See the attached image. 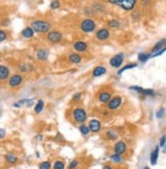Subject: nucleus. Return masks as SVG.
<instances>
[{"label": "nucleus", "instance_id": "obj_21", "mask_svg": "<svg viewBox=\"0 0 166 169\" xmlns=\"http://www.w3.org/2000/svg\"><path fill=\"white\" fill-rule=\"evenodd\" d=\"M69 61L72 62V63H74V64H78V63L81 62V57H80L79 54L73 53V54H71L70 57H69Z\"/></svg>", "mask_w": 166, "mask_h": 169}, {"label": "nucleus", "instance_id": "obj_36", "mask_svg": "<svg viewBox=\"0 0 166 169\" xmlns=\"http://www.w3.org/2000/svg\"><path fill=\"white\" fill-rule=\"evenodd\" d=\"M165 144H166V136H165V135H163V136L160 139V147H162V148H163Z\"/></svg>", "mask_w": 166, "mask_h": 169}, {"label": "nucleus", "instance_id": "obj_37", "mask_svg": "<svg viewBox=\"0 0 166 169\" xmlns=\"http://www.w3.org/2000/svg\"><path fill=\"white\" fill-rule=\"evenodd\" d=\"M0 41H4V39L6 38V33L4 31H0Z\"/></svg>", "mask_w": 166, "mask_h": 169}, {"label": "nucleus", "instance_id": "obj_7", "mask_svg": "<svg viewBox=\"0 0 166 169\" xmlns=\"http://www.w3.org/2000/svg\"><path fill=\"white\" fill-rule=\"evenodd\" d=\"M122 62H123V54L121 53V54H117L114 57H112L111 61H110V65L112 67H115V68H118V67L121 66Z\"/></svg>", "mask_w": 166, "mask_h": 169}, {"label": "nucleus", "instance_id": "obj_12", "mask_svg": "<svg viewBox=\"0 0 166 169\" xmlns=\"http://www.w3.org/2000/svg\"><path fill=\"white\" fill-rule=\"evenodd\" d=\"M159 156V147H156L154 149V151L151 154V158H150V162H151L152 165H156L157 164V160H158Z\"/></svg>", "mask_w": 166, "mask_h": 169}, {"label": "nucleus", "instance_id": "obj_3", "mask_svg": "<svg viewBox=\"0 0 166 169\" xmlns=\"http://www.w3.org/2000/svg\"><path fill=\"white\" fill-rule=\"evenodd\" d=\"M72 117H73V120L76 123H83V122L86 120L87 115H86V112H85L82 108H76L73 110Z\"/></svg>", "mask_w": 166, "mask_h": 169}, {"label": "nucleus", "instance_id": "obj_24", "mask_svg": "<svg viewBox=\"0 0 166 169\" xmlns=\"http://www.w3.org/2000/svg\"><path fill=\"white\" fill-rule=\"evenodd\" d=\"M135 67H136V64H130V65H127V66L123 67V69H121V70H119L117 74H118V75H120V74H122V73L124 72V71L129 70V69H132V68H135Z\"/></svg>", "mask_w": 166, "mask_h": 169}, {"label": "nucleus", "instance_id": "obj_17", "mask_svg": "<svg viewBox=\"0 0 166 169\" xmlns=\"http://www.w3.org/2000/svg\"><path fill=\"white\" fill-rule=\"evenodd\" d=\"M106 72H107L106 68H105V67L100 66V67H96L95 70H93L92 75H93L95 77H98V76H102V75H104Z\"/></svg>", "mask_w": 166, "mask_h": 169}, {"label": "nucleus", "instance_id": "obj_27", "mask_svg": "<svg viewBox=\"0 0 166 169\" xmlns=\"http://www.w3.org/2000/svg\"><path fill=\"white\" fill-rule=\"evenodd\" d=\"M50 163L48 161H44L42 163H40L39 165V169H50Z\"/></svg>", "mask_w": 166, "mask_h": 169}, {"label": "nucleus", "instance_id": "obj_31", "mask_svg": "<svg viewBox=\"0 0 166 169\" xmlns=\"http://www.w3.org/2000/svg\"><path fill=\"white\" fill-rule=\"evenodd\" d=\"M60 1H59V0H55V1H52V2H51L50 7L52 8V9H55V8L60 7Z\"/></svg>", "mask_w": 166, "mask_h": 169}, {"label": "nucleus", "instance_id": "obj_30", "mask_svg": "<svg viewBox=\"0 0 166 169\" xmlns=\"http://www.w3.org/2000/svg\"><path fill=\"white\" fill-rule=\"evenodd\" d=\"M107 136H108V139H115L116 137H117V134H116L114 131L110 130L107 132Z\"/></svg>", "mask_w": 166, "mask_h": 169}, {"label": "nucleus", "instance_id": "obj_8", "mask_svg": "<svg viewBox=\"0 0 166 169\" xmlns=\"http://www.w3.org/2000/svg\"><path fill=\"white\" fill-rule=\"evenodd\" d=\"M114 151H115L116 154L122 155L126 152V144H125L124 141H118L117 144L114 147Z\"/></svg>", "mask_w": 166, "mask_h": 169}, {"label": "nucleus", "instance_id": "obj_35", "mask_svg": "<svg viewBox=\"0 0 166 169\" xmlns=\"http://www.w3.org/2000/svg\"><path fill=\"white\" fill-rule=\"evenodd\" d=\"M129 89H131V90H135V91H138V92L142 93V91H143V88L138 87V86H130V87H129Z\"/></svg>", "mask_w": 166, "mask_h": 169}, {"label": "nucleus", "instance_id": "obj_18", "mask_svg": "<svg viewBox=\"0 0 166 169\" xmlns=\"http://www.w3.org/2000/svg\"><path fill=\"white\" fill-rule=\"evenodd\" d=\"M8 75H9V70L4 66L0 67V79L5 80L8 77Z\"/></svg>", "mask_w": 166, "mask_h": 169}, {"label": "nucleus", "instance_id": "obj_13", "mask_svg": "<svg viewBox=\"0 0 166 169\" xmlns=\"http://www.w3.org/2000/svg\"><path fill=\"white\" fill-rule=\"evenodd\" d=\"M74 48H75L76 51H79V52L84 51V50H86V48H87V44L82 41H77L75 44H74Z\"/></svg>", "mask_w": 166, "mask_h": 169}, {"label": "nucleus", "instance_id": "obj_38", "mask_svg": "<svg viewBox=\"0 0 166 169\" xmlns=\"http://www.w3.org/2000/svg\"><path fill=\"white\" fill-rule=\"evenodd\" d=\"M28 68H29V66L25 65V64H21V65H20V70L23 71V72H26Z\"/></svg>", "mask_w": 166, "mask_h": 169}, {"label": "nucleus", "instance_id": "obj_16", "mask_svg": "<svg viewBox=\"0 0 166 169\" xmlns=\"http://www.w3.org/2000/svg\"><path fill=\"white\" fill-rule=\"evenodd\" d=\"M47 55H48V51L45 49H39L36 52V57H37V59H40V61H45V59H47Z\"/></svg>", "mask_w": 166, "mask_h": 169}, {"label": "nucleus", "instance_id": "obj_20", "mask_svg": "<svg viewBox=\"0 0 166 169\" xmlns=\"http://www.w3.org/2000/svg\"><path fill=\"white\" fill-rule=\"evenodd\" d=\"M5 161L9 164H15L17 162V158L13 154H6L5 155Z\"/></svg>", "mask_w": 166, "mask_h": 169}, {"label": "nucleus", "instance_id": "obj_1", "mask_svg": "<svg viewBox=\"0 0 166 169\" xmlns=\"http://www.w3.org/2000/svg\"><path fill=\"white\" fill-rule=\"evenodd\" d=\"M31 28H33V30L37 33H46L50 29V24L44 21H34Z\"/></svg>", "mask_w": 166, "mask_h": 169}, {"label": "nucleus", "instance_id": "obj_11", "mask_svg": "<svg viewBox=\"0 0 166 169\" xmlns=\"http://www.w3.org/2000/svg\"><path fill=\"white\" fill-rule=\"evenodd\" d=\"M109 36L110 34L106 29H100V30H98V32H96V38L98 40H106L109 38Z\"/></svg>", "mask_w": 166, "mask_h": 169}, {"label": "nucleus", "instance_id": "obj_22", "mask_svg": "<svg viewBox=\"0 0 166 169\" xmlns=\"http://www.w3.org/2000/svg\"><path fill=\"white\" fill-rule=\"evenodd\" d=\"M43 107H44V103H43V101L42 99H39L38 101V103L36 104V106H35V113H37V114H39V113H41V111L43 110Z\"/></svg>", "mask_w": 166, "mask_h": 169}, {"label": "nucleus", "instance_id": "obj_9", "mask_svg": "<svg viewBox=\"0 0 166 169\" xmlns=\"http://www.w3.org/2000/svg\"><path fill=\"white\" fill-rule=\"evenodd\" d=\"M88 127L90 131H92V132H98L100 129V123L98 120L96 119H93V120H90L89 121V124H88Z\"/></svg>", "mask_w": 166, "mask_h": 169}, {"label": "nucleus", "instance_id": "obj_10", "mask_svg": "<svg viewBox=\"0 0 166 169\" xmlns=\"http://www.w3.org/2000/svg\"><path fill=\"white\" fill-rule=\"evenodd\" d=\"M47 38L50 42H59L62 39V34L57 31H52V32L48 33Z\"/></svg>", "mask_w": 166, "mask_h": 169}, {"label": "nucleus", "instance_id": "obj_14", "mask_svg": "<svg viewBox=\"0 0 166 169\" xmlns=\"http://www.w3.org/2000/svg\"><path fill=\"white\" fill-rule=\"evenodd\" d=\"M22 36L25 37V38H32L34 36V30H33V28H30V27L25 28L23 32H22Z\"/></svg>", "mask_w": 166, "mask_h": 169}, {"label": "nucleus", "instance_id": "obj_26", "mask_svg": "<svg viewBox=\"0 0 166 169\" xmlns=\"http://www.w3.org/2000/svg\"><path fill=\"white\" fill-rule=\"evenodd\" d=\"M151 57V54L150 53H140L138 54V59H140L141 62H146L148 61V59Z\"/></svg>", "mask_w": 166, "mask_h": 169}, {"label": "nucleus", "instance_id": "obj_29", "mask_svg": "<svg viewBox=\"0 0 166 169\" xmlns=\"http://www.w3.org/2000/svg\"><path fill=\"white\" fill-rule=\"evenodd\" d=\"M108 26H109L110 28H118L119 23L116 20H110L109 23H108Z\"/></svg>", "mask_w": 166, "mask_h": 169}, {"label": "nucleus", "instance_id": "obj_39", "mask_svg": "<svg viewBox=\"0 0 166 169\" xmlns=\"http://www.w3.org/2000/svg\"><path fill=\"white\" fill-rule=\"evenodd\" d=\"M80 97H81V93H76V94L73 96V101L74 102L78 101V99H80Z\"/></svg>", "mask_w": 166, "mask_h": 169}, {"label": "nucleus", "instance_id": "obj_41", "mask_svg": "<svg viewBox=\"0 0 166 169\" xmlns=\"http://www.w3.org/2000/svg\"><path fill=\"white\" fill-rule=\"evenodd\" d=\"M103 169H112L111 167H110L109 165H105L104 167H103Z\"/></svg>", "mask_w": 166, "mask_h": 169}, {"label": "nucleus", "instance_id": "obj_43", "mask_svg": "<svg viewBox=\"0 0 166 169\" xmlns=\"http://www.w3.org/2000/svg\"><path fill=\"white\" fill-rule=\"evenodd\" d=\"M145 169H150L149 167H147V166H146V167H145Z\"/></svg>", "mask_w": 166, "mask_h": 169}, {"label": "nucleus", "instance_id": "obj_23", "mask_svg": "<svg viewBox=\"0 0 166 169\" xmlns=\"http://www.w3.org/2000/svg\"><path fill=\"white\" fill-rule=\"evenodd\" d=\"M79 130H80V132L82 133L83 135H87L89 133V127L87 125H84V124H82V125H80L79 126Z\"/></svg>", "mask_w": 166, "mask_h": 169}, {"label": "nucleus", "instance_id": "obj_42", "mask_svg": "<svg viewBox=\"0 0 166 169\" xmlns=\"http://www.w3.org/2000/svg\"><path fill=\"white\" fill-rule=\"evenodd\" d=\"M163 152H164V153H166V144H165L164 147H163Z\"/></svg>", "mask_w": 166, "mask_h": 169}, {"label": "nucleus", "instance_id": "obj_5", "mask_svg": "<svg viewBox=\"0 0 166 169\" xmlns=\"http://www.w3.org/2000/svg\"><path fill=\"white\" fill-rule=\"evenodd\" d=\"M121 102H122V99L120 96H115L109 102V104H108V108L109 110H115L117 109L119 106L121 104Z\"/></svg>", "mask_w": 166, "mask_h": 169}, {"label": "nucleus", "instance_id": "obj_4", "mask_svg": "<svg viewBox=\"0 0 166 169\" xmlns=\"http://www.w3.org/2000/svg\"><path fill=\"white\" fill-rule=\"evenodd\" d=\"M81 30L85 33H90L92 32L93 30L95 29V23L92 21V20H84V21L81 23V26H80Z\"/></svg>", "mask_w": 166, "mask_h": 169}, {"label": "nucleus", "instance_id": "obj_28", "mask_svg": "<svg viewBox=\"0 0 166 169\" xmlns=\"http://www.w3.org/2000/svg\"><path fill=\"white\" fill-rule=\"evenodd\" d=\"M111 159H112V161H114V162H116V163H120L122 160H121V155H119V154H114V155H112L111 156Z\"/></svg>", "mask_w": 166, "mask_h": 169}, {"label": "nucleus", "instance_id": "obj_32", "mask_svg": "<svg viewBox=\"0 0 166 169\" xmlns=\"http://www.w3.org/2000/svg\"><path fill=\"white\" fill-rule=\"evenodd\" d=\"M142 94H143V95H154V90H152V89H143Z\"/></svg>", "mask_w": 166, "mask_h": 169}, {"label": "nucleus", "instance_id": "obj_2", "mask_svg": "<svg viewBox=\"0 0 166 169\" xmlns=\"http://www.w3.org/2000/svg\"><path fill=\"white\" fill-rule=\"evenodd\" d=\"M109 2L112 4H115L117 6H120L123 9L130 10L134 7L136 0H109Z\"/></svg>", "mask_w": 166, "mask_h": 169}, {"label": "nucleus", "instance_id": "obj_25", "mask_svg": "<svg viewBox=\"0 0 166 169\" xmlns=\"http://www.w3.org/2000/svg\"><path fill=\"white\" fill-rule=\"evenodd\" d=\"M52 169H65V164L62 161H55L52 166Z\"/></svg>", "mask_w": 166, "mask_h": 169}, {"label": "nucleus", "instance_id": "obj_19", "mask_svg": "<svg viewBox=\"0 0 166 169\" xmlns=\"http://www.w3.org/2000/svg\"><path fill=\"white\" fill-rule=\"evenodd\" d=\"M166 44V39H161L160 41H158L156 43V45L153 47V49H152V52H157V51H159V50H161V48L163 47Z\"/></svg>", "mask_w": 166, "mask_h": 169}, {"label": "nucleus", "instance_id": "obj_40", "mask_svg": "<svg viewBox=\"0 0 166 169\" xmlns=\"http://www.w3.org/2000/svg\"><path fill=\"white\" fill-rule=\"evenodd\" d=\"M3 137H4V129L1 128V139H3Z\"/></svg>", "mask_w": 166, "mask_h": 169}, {"label": "nucleus", "instance_id": "obj_33", "mask_svg": "<svg viewBox=\"0 0 166 169\" xmlns=\"http://www.w3.org/2000/svg\"><path fill=\"white\" fill-rule=\"evenodd\" d=\"M164 109H160V110L158 111V112L156 113V117L157 118H159V119H160V118H162L163 117V115H164Z\"/></svg>", "mask_w": 166, "mask_h": 169}, {"label": "nucleus", "instance_id": "obj_34", "mask_svg": "<svg viewBox=\"0 0 166 169\" xmlns=\"http://www.w3.org/2000/svg\"><path fill=\"white\" fill-rule=\"evenodd\" d=\"M77 165H78V162L76 161V160H73V161H72L71 163L69 164V167H68V168H69V169H74Z\"/></svg>", "mask_w": 166, "mask_h": 169}, {"label": "nucleus", "instance_id": "obj_15", "mask_svg": "<svg viewBox=\"0 0 166 169\" xmlns=\"http://www.w3.org/2000/svg\"><path fill=\"white\" fill-rule=\"evenodd\" d=\"M98 101L100 103H108V102L111 101V94L108 91H105V92H102L98 96Z\"/></svg>", "mask_w": 166, "mask_h": 169}, {"label": "nucleus", "instance_id": "obj_6", "mask_svg": "<svg viewBox=\"0 0 166 169\" xmlns=\"http://www.w3.org/2000/svg\"><path fill=\"white\" fill-rule=\"evenodd\" d=\"M22 80H23V78H22L21 75H12L10 77L9 81H8V84H9L10 87H15V86H19L22 83Z\"/></svg>", "mask_w": 166, "mask_h": 169}]
</instances>
